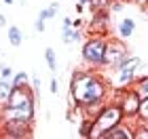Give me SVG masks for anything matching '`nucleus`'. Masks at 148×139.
<instances>
[{
	"label": "nucleus",
	"instance_id": "1",
	"mask_svg": "<svg viewBox=\"0 0 148 139\" xmlns=\"http://www.w3.org/2000/svg\"><path fill=\"white\" fill-rule=\"evenodd\" d=\"M106 89L104 80L97 74H91V72H83L76 70L72 74V82H70V95L74 105L80 108H91V105H102L106 99Z\"/></svg>",
	"mask_w": 148,
	"mask_h": 139
},
{
	"label": "nucleus",
	"instance_id": "2",
	"mask_svg": "<svg viewBox=\"0 0 148 139\" xmlns=\"http://www.w3.org/2000/svg\"><path fill=\"white\" fill-rule=\"evenodd\" d=\"M123 110L121 105L114 101V103H104V108L97 112L95 116V124H93V137L95 139H102L106 131H110L112 127H116L119 122H123Z\"/></svg>",
	"mask_w": 148,
	"mask_h": 139
},
{
	"label": "nucleus",
	"instance_id": "3",
	"mask_svg": "<svg viewBox=\"0 0 148 139\" xmlns=\"http://www.w3.org/2000/svg\"><path fill=\"white\" fill-rule=\"evenodd\" d=\"M106 40H108V38L102 36V34H91V36L85 40L80 55H83V61H85L87 65H93V68H99V65H104Z\"/></svg>",
	"mask_w": 148,
	"mask_h": 139
},
{
	"label": "nucleus",
	"instance_id": "4",
	"mask_svg": "<svg viewBox=\"0 0 148 139\" xmlns=\"http://www.w3.org/2000/svg\"><path fill=\"white\" fill-rule=\"evenodd\" d=\"M32 122L34 120L9 118V120H2L0 133H2L4 139H28V137H32Z\"/></svg>",
	"mask_w": 148,
	"mask_h": 139
},
{
	"label": "nucleus",
	"instance_id": "5",
	"mask_svg": "<svg viewBox=\"0 0 148 139\" xmlns=\"http://www.w3.org/2000/svg\"><path fill=\"white\" fill-rule=\"evenodd\" d=\"M119 105L121 110H123V116L125 118H138L140 114V103H142V97H140V93L136 91V87H127V89H119Z\"/></svg>",
	"mask_w": 148,
	"mask_h": 139
},
{
	"label": "nucleus",
	"instance_id": "6",
	"mask_svg": "<svg viewBox=\"0 0 148 139\" xmlns=\"http://www.w3.org/2000/svg\"><path fill=\"white\" fill-rule=\"evenodd\" d=\"M36 99V93L30 91V84L28 87H13L9 97L4 99V105L9 108H25V105H36L34 103Z\"/></svg>",
	"mask_w": 148,
	"mask_h": 139
},
{
	"label": "nucleus",
	"instance_id": "7",
	"mask_svg": "<svg viewBox=\"0 0 148 139\" xmlns=\"http://www.w3.org/2000/svg\"><path fill=\"white\" fill-rule=\"evenodd\" d=\"M129 55L127 44L123 38H108L106 40V53H104V65H114L116 61H121L123 57Z\"/></svg>",
	"mask_w": 148,
	"mask_h": 139
},
{
	"label": "nucleus",
	"instance_id": "8",
	"mask_svg": "<svg viewBox=\"0 0 148 139\" xmlns=\"http://www.w3.org/2000/svg\"><path fill=\"white\" fill-rule=\"evenodd\" d=\"M108 23H110V9L93 11V17H91V21H89V30H91V34H102V36H106Z\"/></svg>",
	"mask_w": 148,
	"mask_h": 139
},
{
	"label": "nucleus",
	"instance_id": "9",
	"mask_svg": "<svg viewBox=\"0 0 148 139\" xmlns=\"http://www.w3.org/2000/svg\"><path fill=\"white\" fill-rule=\"evenodd\" d=\"M0 118L2 120H9V118L34 120V105H25V108H9V105H2L0 108Z\"/></svg>",
	"mask_w": 148,
	"mask_h": 139
},
{
	"label": "nucleus",
	"instance_id": "10",
	"mask_svg": "<svg viewBox=\"0 0 148 139\" xmlns=\"http://www.w3.org/2000/svg\"><path fill=\"white\" fill-rule=\"evenodd\" d=\"M102 139H133V124H123L119 122L116 127L106 131Z\"/></svg>",
	"mask_w": 148,
	"mask_h": 139
},
{
	"label": "nucleus",
	"instance_id": "11",
	"mask_svg": "<svg viewBox=\"0 0 148 139\" xmlns=\"http://www.w3.org/2000/svg\"><path fill=\"white\" fill-rule=\"evenodd\" d=\"M133 32H136V21H133L131 17H125V19H121V23H119V30H116L119 38L127 40V38H131V36H133Z\"/></svg>",
	"mask_w": 148,
	"mask_h": 139
},
{
	"label": "nucleus",
	"instance_id": "12",
	"mask_svg": "<svg viewBox=\"0 0 148 139\" xmlns=\"http://www.w3.org/2000/svg\"><path fill=\"white\" fill-rule=\"evenodd\" d=\"M62 40L66 44H74V42L83 40V32L78 28H72V25H64L62 28Z\"/></svg>",
	"mask_w": 148,
	"mask_h": 139
},
{
	"label": "nucleus",
	"instance_id": "13",
	"mask_svg": "<svg viewBox=\"0 0 148 139\" xmlns=\"http://www.w3.org/2000/svg\"><path fill=\"white\" fill-rule=\"evenodd\" d=\"M6 38H9L11 46H21L23 42V32L17 28V25H9V30H6Z\"/></svg>",
	"mask_w": 148,
	"mask_h": 139
},
{
	"label": "nucleus",
	"instance_id": "14",
	"mask_svg": "<svg viewBox=\"0 0 148 139\" xmlns=\"http://www.w3.org/2000/svg\"><path fill=\"white\" fill-rule=\"evenodd\" d=\"M93 124H95V118H83V124H80V129H78V135L85 137V139L93 137Z\"/></svg>",
	"mask_w": 148,
	"mask_h": 139
},
{
	"label": "nucleus",
	"instance_id": "15",
	"mask_svg": "<svg viewBox=\"0 0 148 139\" xmlns=\"http://www.w3.org/2000/svg\"><path fill=\"white\" fill-rule=\"evenodd\" d=\"M57 11H59V2H51L47 9H42L38 13V19H42V21H49V19H53L57 15Z\"/></svg>",
	"mask_w": 148,
	"mask_h": 139
},
{
	"label": "nucleus",
	"instance_id": "16",
	"mask_svg": "<svg viewBox=\"0 0 148 139\" xmlns=\"http://www.w3.org/2000/svg\"><path fill=\"white\" fill-rule=\"evenodd\" d=\"M11 82H13V87H28L30 84V76L25 74V72H15L11 78Z\"/></svg>",
	"mask_w": 148,
	"mask_h": 139
},
{
	"label": "nucleus",
	"instance_id": "17",
	"mask_svg": "<svg viewBox=\"0 0 148 139\" xmlns=\"http://www.w3.org/2000/svg\"><path fill=\"white\" fill-rule=\"evenodd\" d=\"M11 89H13V82L9 80V78H2V76H0V103H4V99L9 97Z\"/></svg>",
	"mask_w": 148,
	"mask_h": 139
},
{
	"label": "nucleus",
	"instance_id": "18",
	"mask_svg": "<svg viewBox=\"0 0 148 139\" xmlns=\"http://www.w3.org/2000/svg\"><path fill=\"white\" fill-rule=\"evenodd\" d=\"M133 87L140 93V97H148V76H142L138 80H133Z\"/></svg>",
	"mask_w": 148,
	"mask_h": 139
},
{
	"label": "nucleus",
	"instance_id": "19",
	"mask_svg": "<svg viewBox=\"0 0 148 139\" xmlns=\"http://www.w3.org/2000/svg\"><path fill=\"white\" fill-rule=\"evenodd\" d=\"M45 61H47L51 72H57V57H55V51L53 49H45Z\"/></svg>",
	"mask_w": 148,
	"mask_h": 139
},
{
	"label": "nucleus",
	"instance_id": "20",
	"mask_svg": "<svg viewBox=\"0 0 148 139\" xmlns=\"http://www.w3.org/2000/svg\"><path fill=\"white\" fill-rule=\"evenodd\" d=\"M91 11H99V9H110V0H91Z\"/></svg>",
	"mask_w": 148,
	"mask_h": 139
},
{
	"label": "nucleus",
	"instance_id": "21",
	"mask_svg": "<svg viewBox=\"0 0 148 139\" xmlns=\"http://www.w3.org/2000/svg\"><path fill=\"white\" fill-rule=\"evenodd\" d=\"M140 120H146L148 118V97H142V103H140V114H138Z\"/></svg>",
	"mask_w": 148,
	"mask_h": 139
},
{
	"label": "nucleus",
	"instance_id": "22",
	"mask_svg": "<svg viewBox=\"0 0 148 139\" xmlns=\"http://www.w3.org/2000/svg\"><path fill=\"white\" fill-rule=\"evenodd\" d=\"M13 74H15V70H13L11 65H0V76H2V78H9V80H11Z\"/></svg>",
	"mask_w": 148,
	"mask_h": 139
},
{
	"label": "nucleus",
	"instance_id": "23",
	"mask_svg": "<svg viewBox=\"0 0 148 139\" xmlns=\"http://www.w3.org/2000/svg\"><path fill=\"white\" fill-rule=\"evenodd\" d=\"M49 91L53 93V95H57V91H59V84H57V78H55V76L49 80Z\"/></svg>",
	"mask_w": 148,
	"mask_h": 139
},
{
	"label": "nucleus",
	"instance_id": "24",
	"mask_svg": "<svg viewBox=\"0 0 148 139\" xmlns=\"http://www.w3.org/2000/svg\"><path fill=\"white\" fill-rule=\"evenodd\" d=\"M45 23H47V21H42V19H38V17H36V21H34V30H36V32H45Z\"/></svg>",
	"mask_w": 148,
	"mask_h": 139
},
{
	"label": "nucleus",
	"instance_id": "25",
	"mask_svg": "<svg viewBox=\"0 0 148 139\" xmlns=\"http://www.w3.org/2000/svg\"><path fill=\"white\" fill-rule=\"evenodd\" d=\"M30 84H32V89H34V93H38V89H40V80H38V76H32V78H30Z\"/></svg>",
	"mask_w": 148,
	"mask_h": 139
},
{
	"label": "nucleus",
	"instance_id": "26",
	"mask_svg": "<svg viewBox=\"0 0 148 139\" xmlns=\"http://www.w3.org/2000/svg\"><path fill=\"white\" fill-rule=\"evenodd\" d=\"M4 25H6V17L0 13V28H4Z\"/></svg>",
	"mask_w": 148,
	"mask_h": 139
},
{
	"label": "nucleus",
	"instance_id": "27",
	"mask_svg": "<svg viewBox=\"0 0 148 139\" xmlns=\"http://www.w3.org/2000/svg\"><path fill=\"white\" fill-rule=\"evenodd\" d=\"M80 25H83V21H80V19H74V21H72V28H80Z\"/></svg>",
	"mask_w": 148,
	"mask_h": 139
},
{
	"label": "nucleus",
	"instance_id": "28",
	"mask_svg": "<svg viewBox=\"0 0 148 139\" xmlns=\"http://www.w3.org/2000/svg\"><path fill=\"white\" fill-rule=\"evenodd\" d=\"M78 2L83 4V6H85V4H91V0H78Z\"/></svg>",
	"mask_w": 148,
	"mask_h": 139
},
{
	"label": "nucleus",
	"instance_id": "29",
	"mask_svg": "<svg viewBox=\"0 0 148 139\" xmlns=\"http://www.w3.org/2000/svg\"><path fill=\"white\" fill-rule=\"evenodd\" d=\"M13 2H15V0H4V4H13Z\"/></svg>",
	"mask_w": 148,
	"mask_h": 139
},
{
	"label": "nucleus",
	"instance_id": "30",
	"mask_svg": "<svg viewBox=\"0 0 148 139\" xmlns=\"http://www.w3.org/2000/svg\"><path fill=\"white\" fill-rule=\"evenodd\" d=\"M142 122H148V118H146V120H142Z\"/></svg>",
	"mask_w": 148,
	"mask_h": 139
},
{
	"label": "nucleus",
	"instance_id": "31",
	"mask_svg": "<svg viewBox=\"0 0 148 139\" xmlns=\"http://www.w3.org/2000/svg\"><path fill=\"white\" fill-rule=\"evenodd\" d=\"M0 55H2V49H0Z\"/></svg>",
	"mask_w": 148,
	"mask_h": 139
}]
</instances>
